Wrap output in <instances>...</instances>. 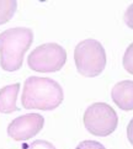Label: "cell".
<instances>
[{"label": "cell", "instance_id": "3", "mask_svg": "<svg viewBox=\"0 0 133 149\" xmlns=\"http://www.w3.org/2000/svg\"><path fill=\"white\" fill-rule=\"evenodd\" d=\"M74 61L78 72L86 78H95L105 70L107 58L102 45L97 40L88 38L77 45Z\"/></svg>", "mask_w": 133, "mask_h": 149}, {"label": "cell", "instance_id": "6", "mask_svg": "<svg viewBox=\"0 0 133 149\" xmlns=\"http://www.w3.org/2000/svg\"><path fill=\"white\" fill-rule=\"evenodd\" d=\"M43 125L45 118L40 113L22 115L13 120L8 126V136L16 142H25L38 134Z\"/></svg>", "mask_w": 133, "mask_h": 149}, {"label": "cell", "instance_id": "1", "mask_svg": "<svg viewBox=\"0 0 133 149\" xmlns=\"http://www.w3.org/2000/svg\"><path fill=\"white\" fill-rule=\"evenodd\" d=\"M64 99L59 84L51 78L30 77L24 84L21 102L27 110L52 111L57 109Z\"/></svg>", "mask_w": 133, "mask_h": 149}, {"label": "cell", "instance_id": "10", "mask_svg": "<svg viewBox=\"0 0 133 149\" xmlns=\"http://www.w3.org/2000/svg\"><path fill=\"white\" fill-rule=\"evenodd\" d=\"M122 64H123V68L126 69V72H128L130 74L133 75V42L128 46V48L125 52Z\"/></svg>", "mask_w": 133, "mask_h": 149}, {"label": "cell", "instance_id": "2", "mask_svg": "<svg viewBox=\"0 0 133 149\" xmlns=\"http://www.w3.org/2000/svg\"><path fill=\"white\" fill-rule=\"evenodd\" d=\"M32 42L33 32L27 27H13L0 33V65L5 72L19 70Z\"/></svg>", "mask_w": 133, "mask_h": 149}, {"label": "cell", "instance_id": "14", "mask_svg": "<svg viewBox=\"0 0 133 149\" xmlns=\"http://www.w3.org/2000/svg\"><path fill=\"white\" fill-rule=\"evenodd\" d=\"M127 138H128L130 143L133 146V118L130 121L128 127H127Z\"/></svg>", "mask_w": 133, "mask_h": 149}, {"label": "cell", "instance_id": "13", "mask_svg": "<svg viewBox=\"0 0 133 149\" xmlns=\"http://www.w3.org/2000/svg\"><path fill=\"white\" fill-rule=\"evenodd\" d=\"M125 22L130 29L133 30V4H131L126 10V13H125Z\"/></svg>", "mask_w": 133, "mask_h": 149}, {"label": "cell", "instance_id": "7", "mask_svg": "<svg viewBox=\"0 0 133 149\" xmlns=\"http://www.w3.org/2000/svg\"><path fill=\"white\" fill-rule=\"evenodd\" d=\"M112 101L123 111L133 110V80L117 83L111 91Z\"/></svg>", "mask_w": 133, "mask_h": 149}, {"label": "cell", "instance_id": "8", "mask_svg": "<svg viewBox=\"0 0 133 149\" xmlns=\"http://www.w3.org/2000/svg\"><path fill=\"white\" fill-rule=\"evenodd\" d=\"M20 91V84L15 83L6 85L0 89V112L1 113H13L19 111L16 100Z\"/></svg>", "mask_w": 133, "mask_h": 149}, {"label": "cell", "instance_id": "11", "mask_svg": "<svg viewBox=\"0 0 133 149\" xmlns=\"http://www.w3.org/2000/svg\"><path fill=\"white\" fill-rule=\"evenodd\" d=\"M75 149H106L100 142L96 141H83L79 143Z\"/></svg>", "mask_w": 133, "mask_h": 149}, {"label": "cell", "instance_id": "12", "mask_svg": "<svg viewBox=\"0 0 133 149\" xmlns=\"http://www.w3.org/2000/svg\"><path fill=\"white\" fill-rule=\"evenodd\" d=\"M30 149H57L51 142H47L43 139H37L31 143Z\"/></svg>", "mask_w": 133, "mask_h": 149}, {"label": "cell", "instance_id": "4", "mask_svg": "<svg viewBox=\"0 0 133 149\" xmlns=\"http://www.w3.org/2000/svg\"><path fill=\"white\" fill-rule=\"evenodd\" d=\"M83 121L89 133L97 137H106L116 131L118 116L110 105L105 102H95L85 110Z\"/></svg>", "mask_w": 133, "mask_h": 149}, {"label": "cell", "instance_id": "5", "mask_svg": "<svg viewBox=\"0 0 133 149\" xmlns=\"http://www.w3.org/2000/svg\"><path fill=\"white\" fill-rule=\"evenodd\" d=\"M67 52L57 43L41 45L29 54L27 64L31 70L38 73H54L64 67Z\"/></svg>", "mask_w": 133, "mask_h": 149}, {"label": "cell", "instance_id": "9", "mask_svg": "<svg viewBox=\"0 0 133 149\" xmlns=\"http://www.w3.org/2000/svg\"><path fill=\"white\" fill-rule=\"evenodd\" d=\"M17 1L15 0H0V25L6 24L16 13Z\"/></svg>", "mask_w": 133, "mask_h": 149}]
</instances>
